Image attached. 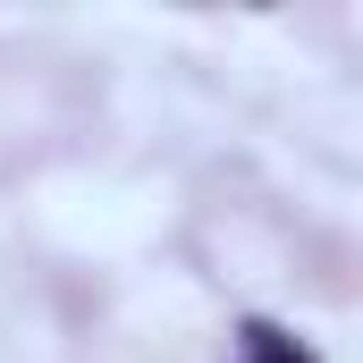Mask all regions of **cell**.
<instances>
[{"mask_svg": "<svg viewBox=\"0 0 363 363\" xmlns=\"http://www.w3.org/2000/svg\"><path fill=\"white\" fill-rule=\"evenodd\" d=\"M237 363H321V347H313V338H296V330H279V321H245Z\"/></svg>", "mask_w": 363, "mask_h": 363, "instance_id": "obj_1", "label": "cell"}]
</instances>
